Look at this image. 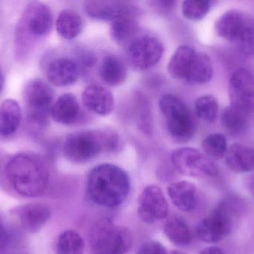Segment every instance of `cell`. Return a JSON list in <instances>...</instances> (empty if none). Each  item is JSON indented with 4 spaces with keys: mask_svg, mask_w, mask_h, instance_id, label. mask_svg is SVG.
<instances>
[{
    "mask_svg": "<svg viewBox=\"0 0 254 254\" xmlns=\"http://www.w3.org/2000/svg\"><path fill=\"white\" fill-rule=\"evenodd\" d=\"M246 187L247 189L248 192L254 198V176L249 177L246 180Z\"/></svg>",
    "mask_w": 254,
    "mask_h": 254,
    "instance_id": "37",
    "label": "cell"
},
{
    "mask_svg": "<svg viewBox=\"0 0 254 254\" xmlns=\"http://www.w3.org/2000/svg\"><path fill=\"white\" fill-rule=\"evenodd\" d=\"M231 105L246 113H254V75L240 68L233 73L229 82Z\"/></svg>",
    "mask_w": 254,
    "mask_h": 254,
    "instance_id": "11",
    "label": "cell"
},
{
    "mask_svg": "<svg viewBox=\"0 0 254 254\" xmlns=\"http://www.w3.org/2000/svg\"><path fill=\"white\" fill-rule=\"evenodd\" d=\"M17 215L24 229L28 232L37 233L50 219L51 210L43 204H30L19 207Z\"/></svg>",
    "mask_w": 254,
    "mask_h": 254,
    "instance_id": "19",
    "label": "cell"
},
{
    "mask_svg": "<svg viewBox=\"0 0 254 254\" xmlns=\"http://www.w3.org/2000/svg\"><path fill=\"white\" fill-rule=\"evenodd\" d=\"M22 119V110L14 99L4 100L0 105V136L9 137L17 131Z\"/></svg>",
    "mask_w": 254,
    "mask_h": 254,
    "instance_id": "23",
    "label": "cell"
},
{
    "mask_svg": "<svg viewBox=\"0 0 254 254\" xmlns=\"http://www.w3.org/2000/svg\"><path fill=\"white\" fill-rule=\"evenodd\" d=\"M127 75L126 66L117 57L109 55L103 61L100 68V76L107 85L119 86L126 80Z\"/></svg>",
    "mask_w": 254,
    "mask_h": 254,
    "instance_id": "24",
    "label": "cell"
},
{
    "mask_svg": "<svg viewBox=\"0 0 254 254\" xmlns=\"http://www.w3.org/2000/svg\"><path fill=\"white\" fill-rule=\"evenodd\" d=\"M169 254H185L183 252H179V251H174V252H170Z\"/></svg>",
    "mask_w": 254,
    "mask_h": 254,
    "instance_id": "39",
    "label": "cell"
},
{
    "mask_svg": "<svg viewBox=\"0 0 254 254\" xmlns=\"http://www.w3.org/2000/svg\"><path fill=\"white\" fill-rule=\"evenodd\" d=\"M194 110L197 118L204 122L213 123L219 114V103L213 95H202L195 101Z\"/></svg>",
    "mask_w": 254,
    "mask_h": 254,
    "instance_id": "29",
    "label": "cell"
},
{
    "mask_svg": "<svg viewBox=\"0 0 254 254\" xmlns=\"http://www.w3.org/2000/svg\"><path fill=\"white\" fill-rule=\"evenodd\" d=\"M22 97L30 122L38 126L47 125L54 100L50 85L40 79H31L24 86Z\"/></svg>",
    "mask_w": 254,
    "mask_h": 254,
    "instance_id": "7",
    "label": "cell"
},
{
    "mask_svg": "<svg viewBox=\"0 0 254 254\" xmlns=\"http://www.w3.org/2000/svg\"><path fill=\"white\" fill-rule=\"evenodd\" d=\"M137 254H169L163 245L156 241H149L140 246Z\"/></svg>",
    "mask_w": 254,
    "mask_h": 254,
    "instance_id": "33",
    "label": "cell"
},
{
    "mask_svg": "<svg viewBox=\"0 0 254 254\" xmlns=\"http://www.w3.org/2000/svg\"><path fill=\"white\" fill-rule=\"evenodd\" d=\"M240 211V202L235 198L221 201L207 217L198 223L197 237L209 244L219 243L232 232Z\"/></svg>",
    "mask_w": 254,
    "mask_h": 254,
    "instance_id": "5",
    "label": "cell"
},
{
    "mask_svg": "<svg viewBox=\"0 0 254 254\" xmlns=\"http://www.w3.org/2000/svg\"><path fill=\"white\" fill-rule=\"evenodd\" d=\"M84 247V241L80 234L73 230H67L58 239L57 254H83Z\"/></svg>",
    "mask_w": 254,
    "mask_h": 254,
    "instance_id": "28",
    "label": "cell"
},
{
    "mask_svg": "<svg viewBox=\"0 0 254 254\" xmlns=\"http://www.w3.org/2000/svg\"><path fill=\"white\" fill-rule=\"evenodd\" d=\"M164 53V46L156 37L143 35L128 45L127 54L131 64L137 70H145L158 64Z\"/></svg>",
    "mask_w": 254,
    "mask_h": 254,
    "instance_id": "10",
    "label": "cell"
},
{
    "mask_svg": "<svg viewBox=\"0 0 254 254\" xmlns=\"http://www.w3.org/2000/svg\"><path fill=\"white\" fill-rule=\"evenodd\" d=\"M4 73H3L2 68L0 66V94H1V91H2L3 87H4Z\"/></svg>",
    "mask_w": 254,
    "mask_h": 254,
    "instance_id": "38",
    "label": "cell"
},
{
    "mask_svg": "<svg viewBox=\"0 0 254 254\" xmlns=\"http://www.w3.org/2000/svg\"><path fill=\"white\" fill-rule=\"evenodd\" d=\"M204 155L213 160H221L228 152V141L224 134L216 133L207 136L202 141Z\"/></svg>",
    "mask_w": 254,
    "mask_h": 254,
    "instance_id": "30",
    "label": "cell"
},
{
    "mask_svg": "<svg viewBox=\"0 0 254 254\" xmlns=\"http://www.w3.org/2000/svg\"><path fill=\"white\" fill-rule=\"evenodd\" d=\"M1 225H1V221H0V226H1Z\"/></svg>",
    "mask_w": 254,
    "mask_h": 254,
    "instance_id": "40",
    "label": "cell"
},
{
    "mask_svg": "<svg viewBox=\"0 0 254 254\" xmlns=\"http://www.w3.org/2000/svg\"><path fill=\"white\" fill-rule=\"evenodd\" d=\"M84 10L88 16L98 20L112 21L125 14H137V9L125 1H87Z\"/></svg>",
    "mask_w": 254,
    "mask_h": 254,
    "instance_id": "14",
    "label": "cell"
},
{
    "mask_svg": "<svg viewBox=\"0 0 254 254\" xmlns=\"http://www.w3.org/2000/svg\"><path fill=\"white\" fill-rule=\"evenodd\" d=\"M136 14H125L111 21L110 34L118 44L128 45L136 38L134 36L139 30Z\"/></svg>",
    "mask_w": 254,
    "mask_h": 254,
    "instance_id": "22",
    "label": "cell"
},
{
    "mask_svg": "<svg viewBox=\"0 0 254 254\" xmlns=\"http://www.w3.org/2000/svg\"><path fill=\"white\" fill-rule=\"evenodd\" d=\"M5 173L13 189L23 196H40L49 186L47 167L34 154L20 153L13 156L6 166Z\"/></svg>",
    "mask_w": 254,
    "mask_h": 254,
    "instance_id": "2",
    "label": "cell"
},
{
    "mask_svg": "<svg viewBox=\"0 0 254 254\" xmlns=\"http://www.w3.org/2000/svg\"><path fill=\"white\" fill-rule=\"evenodd\" d=\"M10 244V236L2 225L0 226V254H4Z\"/></svg>",
    "mask_w": 254,
    "mask_h": 254,
    "instance_id": "34",
    "label": "cell"
},
{
    "mask_svg": "<svg viewBox=\"0 0 254 254\" xmlns=\"http://www.w3.org/2000/svg\"><path fill=\"white\" fill-rule=\"evenodd\" d=\"M167 70L173 79L192 85L207 83L213 73L210 57L188 45L178 47L169 62Z\"/></svg>",
    "mask_w": 254,
    "mask_h": 254,
    "instance_id": "4",
    "label": "cell"
},
{
    "mask_svg": "<svg viewBox=\"0 0 254 254\" xmlns=\"http://www.w3.org/2000/svg\"><path fill=\"white\" fill-rule=\"evenodd\" d=\"M221 123L228 134L238 135L247 128L248 113L231 104L222 110Z\"/></svg>",
    "mask_w": 254,
    "mask_h": 254,
    "instance_id": "27",
    "label": "cell"
},
{
    "mask_svg": "<svg viewBox=\"0 0 254 254\" xmlns=\"http://www.w3.org/2000/svg\"><path fill=\"white\" fill-rule=\"evenodd\" d=\"M137 212L145 223H155L167 218L168 204L158 186L150 185L143 189L138 198Z\"/></svg>",
    "mask_w": 254,
    "mask_h": 254,
    "instance_id": "12",
    "label": "cell"
},
{
    "mask_svg": "<svg viewBox=\"0 0 254 254\" xmlns=\"http://www.w3.org/2000/svg\"><path fill=\"white\" fill-rule=\"evenodd\" d=\"M210 5L207 0H186L182 4V13L189 20L199 21L207 14Z\"/></svg>",
    "mask_w": 254,
    "mask_h": 254,
    "instance_id": "31",
    "label": "cell"
},
{
    "mask_svg": "<svg viewBox=\"0 0 254 254\" xmlns=\"http://www.w3.org/2000/svg\"><path fill=\"white\" fill-rule=\"evenodd\" d=\"M53 14L49 6L40 1L29 3L22 13L16 29L17 43L32 37H40L50 32Z\"/></svg>",
    "mask_w": 254,
    "mask_h": 254,
    "instance_id": "8",
    "label": "cell"
},
{
    "mask_svg": "<svg viewBox=\"0 0 254 254\" xmlns=\"http://www.w3.org/2000/svg\"><path fill=\"white\" fill-rule=\"evenodd\" d=\"M238 43L245 53L254 55V21L249 20Z\"/></svg>",
    "mask_w": 254,
    "mask_h": 254,
    "instance_id": "32",
    "label": "cell"
},
{
    "mask_svg": "<svg viewBox=\"0 0 254 254\" xmlns=\"http://www.w3.org/2000/svg\"><path fill=\"white\" fill-rule=\"evenodd\" d=\"M79 76L78 64L71 58H57L48 67L47 79L54 86H69L77 82Z\"/></svg>",
    "mask_w": 254,
    "mask_h": 254,
    "instance_id": "15",
    "label": "cell"
},
{
    "mask_svg": "<svg viewBox=\"0 0 254 254\" xmlns=\"http://www.w3.org/2000/svg\"><path fill=\"white\" fill-rule=\"evenodd\" d=\"M250 19L237 10L225 12L216 21L215 29L219 37L230 42L238 43Z\"/></svg>",
    "mask_w": 254,
    "mask_h": 254,
    "instance_id": "17",
    "label": "cell"
},
{
    "mask_svg": "<svg viewBox=\"0 0 254 254\" xmlns=\"http://www.w3.org/2000/svg\"><path fill=\"white\" fill-rule=\"evenodd\" d=\"M172 161L178 171L188 177H216L219 173L214 162L194 148L185 147L173 151Z\"/></svg>",
    "mask_w": 254,
    "mask_h": 254,
    "instance_id": "9",
    "label": "cell"
},
{
    "mask_svg": "<svg viewBox=\"0 0 254 254\" xmlns=\"http://www.w3.org/2000/svg\"><path fill=\"white\" fill-rule=\"evenodd\" d=\"M199 254H225V253L220 248L210 246L201 250Z\"/></svg>",
    "mask_w": 254,
    "mask_h": 254,
    "instance_id": "36",
    "label": "cell"
},
{
    "mask_svg": "<svg viewBox=\"0 0 254 254\" xmlns=\"http://www.w3.org/2000/svg\"><path fill=\"white\" fill-rule=\"evenodd\" d=\"M131 243L129 231L109 220L95 224L91 231L90 244L94 254H126Z\"/></svg>",
    "mask_w": 254,
    "mask_h": 254,
    "instance_id": "6",
    "label": "cell"
},
{
    "mask_svg": "<svg viewBox=\"0 0 254 254\" xmlns=\"http://www.w3.org/2000/svg\"><path fill=\"white\" fill-rule=\"evenodd\" d=\"M167 192L173 205L182 211H192L196 207L197 188L191 182H174L167 187Z\"/></svg>",
    "mask_w": 254,
    "mask_h": 254,
    "instance_id": "18",
    "label": "cell"
},
{
    "mask_svg": "<svg viewBox=\"0 0 254 254\" xmlns=\"http://www.w3.org/2000/svg\"><path fill=\"white\" fill-rule=\"evenodd\" d=\"M85 107L100 116L110 114L114 108L113 94L107 88L100 85H92L86 88L82 95Z\"/></svg>",
    "mask_w": 254,
    "mask_h": 254,
    "instance_id": "16",
    "label": "cell"
},
{
    "mask_svg": "<svg viewBox=\"0 0 254 254\" xmlns=\"http://www.w3.org/2000/svg\"><path fill=\"white\" fill-rule=\"evenodd\" d=\"M80 107L77 98L71 93L63 94L53 104L51 116L55 122L71 125L78 121Z\"/></svg>",
    "mask_w": 254,
    "mask_h": 254,
    "instance_id": "20",
    "label": "cell"
},
{
    "mask_svg": "<svg viewBox=\"0 0 254 254\" xmlns=\"http://www.w3.org/2000/svg\"><path fill=\"white\" fill-rule=\"evenodd\" d=\"M168 131L172 138L179 143H186L195 135L197 122L185 102L165 115Z\"/></svg>",
    "mask_w": 254,
    "mask_h": 254,
    "instance_id": "13",
    "label": "cell"
},
{
    "mask_svg": "<svg viewBox=\"0 0 254 254\" xmlns=\"http://www.w3.org/2000/svg\"><path fill=\"white\" fill-rule=\"evenodd\" d=\"M83 22L81 16L77 12L69 9L61 10L56 21L58 34L66 40L77 37L83 30Z\"/></svg>",
    "mask_w": 254,
    "mask_h": 254,
    "instance_id": "25",
    "label": "cell"
},
{
    "mask_svg": "<svg viewBox=\"0 0 254 254\" xmlns=\"http://www.w3.org/2000/svg\"><path fill=\"white\" fill-rule=\"evenodd\" d=\"M225 164L233 172H250L254 169V149L241 144L232 145L225 155Z\"/></svg>",
    "mask_w": 254,
    "mask_h": 254,
    "instance_id": "21",
    "label": "cell"
},
{
    "mask_svg": "<svg viewBox=\"0 0 254 254\" xmlns=\"http://www.w3.org/2000/svg\"><path fill=\"white\" fill-rule=\"evenodd\" d=\"M164 231L168 240L176 246H187L192 241L189 226L181 216H172L167 219L164 226Z\"/></svg>",
    "mask_w": 254,
    "mask_h": 254,
    "instance_id": "26",
    "label": "cell"
},
{
    "mask_svg": "<svg viewBox=\"0 0 254 254\" xmlns=\"http://www.w3.org/2000/svg\"><path fill=\"white\" fill-rule=\"evenodd\" d=\"M87 192L92 201L101 207H119L130 190V180L125 170L117 166L103 164L89 171Z\"/></svg>",
    "mask_w": 254,
    "mask_h": 254,
    "instance_id": "1",
    "label": "cell"
},
{
    "mask_svg": "<svg viewBox=\"0 0 254 254\" xmlns=\"http://www.w3.org/2000/svg\"><path fill=\"white\" fill-rule=\"evenodd\" d=\"M119 145V136L110 130L78 131L65 137L64 152L68 161L83 164L96 158L103 151L116 150Z\"/></svg>",
    "mask_w": 254,
    "mask_h": 254,
    "instance_id": "3",
    "label": "cell"
},
{
    "mask_svg": "<svg viewBox=\"0 0 254 254\" xmlns=\"http://www.w3.org/2000/svg\"><path fill=\"white\" fill-rule=\"evenodd\" d=\"M155 7L159 9L161 11H165V10H170V9L174 7L176 1H154Z\"/></svg>",
    "mask_w": 254,
    "mask_h": 254,
    "instance_id": "35",
    "label": "cell"
}]
</instances>
